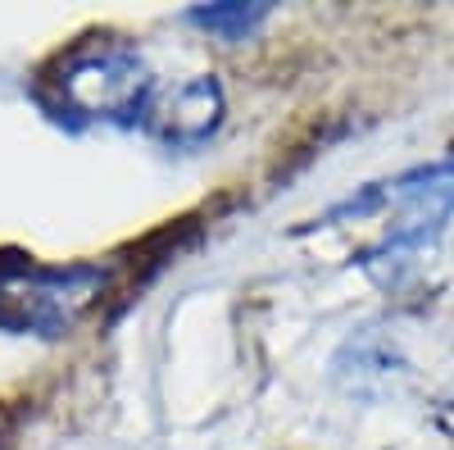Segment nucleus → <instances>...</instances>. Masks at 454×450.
Returning a JSON list of instances; mask_svg holds the SVG:
<instances>
[{"label":"nucleus","mask_w":454,"mask_h":450,"mask_svg":"<svg viewBox=\"0 0 454 450\" xmlns=\"http://www.w3.org/2000/svg\"><path fill=\"white\" fill-rule=\"evenodd\" d=\"M105 287L109 269L100 264H42L36 255L0 250V332L64 336Z\"/></svg>","instance_id":"f03ea898"},{"label":"nucleus","mask_w":454,"mask_h":450,"mask_svg":"<svg viewBox=\"0 0 454 450\" xmlns=\"http://www.w3.org/2000/svg\"><path fill=\"white\" fill-rule=\"evenodd\" d=\"M223 119V91L214 78H192L173 91H160L150 105L145 132L160 137L164 146H200L205 137H214Z\"/></svg>","instance_id":"7ed1b4c3"},{"label":"nucleus","mask_w":454,"mask_h":450,"mask_svg":"<svg viewBox=\"0 0 454 450\" xmlns=\"http://www.w3.org/2000/svg\"><path fill=\"white\" fill-rule=\"evenodd\" d=\"M263 19H269V5H205V10H192V23H200L205 32L223 36V42H246Z\"/></svg>","instance_id":"20e7f679"},{"label":"nucleus","mask_w":454,"mask_h":450,"mask_svg":"<svg viewBox=\"0 0 454 450\" xmlns=\"http://www.w3.org/2000/svg\"><path fill=\"white\" fill-rule=\"evenodd\" d=\"M160 83L137 46L91 36L68 46L42 83V105L68 123H109V128H145Z\"/></svg>","instance_id":"f257e3e1"}]
</instances>
